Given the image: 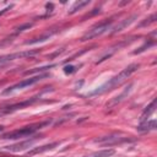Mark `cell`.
<instances>
[{"label": "cell", "mask_w": 157, "mask_h": 157, "mask_svg": "<svg viewBox=\"0 0 157 157\" xmlns=\"http://www.w3.org/2000/svg\"><path fill=\"white\" fill-rule=\"evenodd\" d=\"M140 67V64L139 63H132L130 65H128L125 69H123L118 75H115L114 77H112L108 82H105L104 85L97 87L96 90H93L92 92L88 93V96H97V94H102V93H105L113 88H115L117 86L121 85L124 81L128 80V77H130L135 71H137V69Z\"/></svg>", "instance_id": "6da1fadb"}, {"label": "cell", "mask_w": 157, "mask_h": 157, "mask_svg": "<svg viewBox=\"0 0 157 157\" xmlns=\"http://www.w3.org/2000/svg\"><path fill=\"white\" fill-rule=\"evenodd\" d=\"M48 123H40V124H37V125H31V126H25V128H21V129H17V130H13V131H9L6 134H4L1 136V139H5V140H16V139H20V137H27V136H31L33 135L38 128L43 126V125H47Z\"/></svg>", "instance_id": "7a4b0ae2"}, {"label": "cell", "mask_w": 157, "mask_h": 157, "mask_svg": "<svg viewBox=\"0 0 157 157\" xmlns=\"http://www.w3.org/2000/svg\"><path fill=\"white\" fill-rule=\"evenodd\" d=\"M112 23H113V20L109 18V20H105L96 26H93L91 29H88L82 37H81V42H86L88 39H93V38H97L99 36H102L103 33H105L108 29H110L112 27Z\"/></svg>", "instance_id": "3957f363"}, {"label": "cell", "mask_w": 157, "mask_h": 157, "mask_svg": "<svg viewBox=\"0 0 157 157\" xmlns=\"http://www.w3.org/2000/svg\"><path fill=\"white\" fill-rule=\"evenodd\" d=\"M48 76H49L48 74H37L36 76H32V77H29V78H25V80H22V81H20V82H17V83H15V85L7 87L6 90L2 91L1 94H2V96H6V94H9V93H12L13 91L26 88V87H28V86H32V85L39 82L40 80H43V78H45V77H48Z\"/></svg>", "instance_id": "277c9868"}, {"label": "cell", "mask_w": 157, "mask_h": 157, "mask_svg": "<svg viewBox=\"0 0 157 157\" xmlns=\"http://www.w3.org/2000/svg\"><path fill=\"white\" fill-rule=\"evenodd\" d=\"M135 139H132L131 136H125L121 134H110L107 136H102L94 140L96 144L103 145V146H114V145H120L124 142H130L134 141Z\"/></svg>", "instance_id": "5b68a950"}, {"label": "cell", "mask_w": 157, "mask_h": 157, "mask_svg": "<svg viewBox=\"0 0 157 157\" xmlns=\"http://www.w3.org/2000/svg\"><path fill=\"white\" fill-rule=\"evenodd\" d=\"M39 98H40V94H38V96H36V97H32V98H29V99H26V101H23V102H20V103H15V104H10V105H6V107H1V108H0V115L10 114V113L16 112V110H18V109L29 107V105H32L33 103H36Z\"/></svg>", "instance_id": "8992f818"}, {"label": "cell", "mask_w": 157, "mask_h": 157, "mask_svg": "<svg viewBox=\"0 0 157 157\" xmlns=\"http://www.w3.org/2000/svg\"><path fill=\"white\" fill-rule=\"evenodd\" d=\"M39 53V49H29V50H23V52H17V53H12V54H7V55H2L0 56V63L6 65L7 63L15 60V59H23V58H28L32 55H36Z\"/></svg>", "instance_id": "52a82bcc"}, {"label": "cell", "mask_w": 157, "mask_h": 157, "mask_svg": "<svg viewBox=\"0 0 157 157\" xmlns=\"http://www.w3.org/2000/svg\"><path fill=\"white\" fill-rule=\"evenodd\" d=\"M38 139V136H34L33 139H29V140H26V141H22V142H17V144H13V145H9V146H5L4 148L7 150V151H11V152H18V151H23L28 147H31Z\"/></svg>", "instance_id": "ba28073f"}, {"label": "cell", "mask_w": 157, "mask_h": 157, "mask_svg": "<svg viewBox=\"0 0 157 157\" xmlns=\"http://www.w3.org/2000/svg\"><path fill=\"white\" fill-rule=\"evenodd\" d=\"M131 87H132V83H129V86H128V87H125V88H124V91H123L119 96L113 97V98H112V99L105 104V107L110 109V108H114L115 105H118L119 103H121V102H123V101L129 96V93L131 92Z\"/></svg>", "instance_id": "9c48e42d"}, {"label": "cell", "mask_w": 157, "mask_h": 157, "mask_svg": "<svg viewBox=\"0 0 157 157\" xmlns=\"http://www.w3.org/2000/svg\"><path fill=\"white\" fill-rule=\"evenodd\" d=\"M56 146H59V142H50V144H47V145H43V146H39V147H34L33 150L28 151L27 155H28V156L40 155V153H43V152H47V151H50V150L55 148Z\"/></svg>", "instance_id": "30bf717a"}, {"label": "cell", "mask_w": 157, "mask_h": 157, "mask_svg": "<svg viewBox=\"0 0 157 157\" xmlns=\"http://www.w3.org/2000/svg\"><path fill=\"white\" fill-rule=\"evenodd\" d=\"M135 18H137V15H131L130 17H128V18H125V20H123L119 25H117L114 28H112V34H114V33H118V32H120L121 29H124L125 27H128V26H130L134 21H135Z\"/></svg>", "instance_id": "8fae6325"}, {"label": "cell", "mask_w": 157, "mask_h": 157, "mask_svg": "<svg viewBox=\"0 0 157 157\" xmlns=\"http://www.w3.org/2000/svg\"><path fill=\"white\" fill-rule=\"evenodd\" d=\"M156 128H157V121H156V119L145 120V121H142V123L137 126V131H140V132H146V131L155 130Z\"/></svg>", "instance_id": "7c38bea8"}, {"label": "cell", "mask_w": 157, "mask_h": 157, "mask_svg": "<svg viewBox=\"0 0 157 157\" xmlns=\"http://www.w3.org/2000/svg\"><path fill=\"white\" fill-rule=\"evenodd\" d=\"M156 102H157V99L155 98V99L144 109V112H142V114H141V117H140V121H141V123L145 121V120H147V118L155 112V109H156Z\"/></svg>", "instance_id": "4fadbf2b"}, {"label": "cell", "mask_w": 157, "mask_h": 157, "mask_svg": "<svg viewBox=\"0 0 157 157\" xmlns=\"http://www.w3.org/2000/svg\"><path fill=\"white\" fill-rule=\"evenodd\" d=\"M115 153V151L113 148H105V150H101V151H96L92 152L90 155H86L83 157H110Z\"/></svg>", "instance_id": "5bb4252c"}, {"label": "cell", "mask_w": 157, "mask_h": 157, "mask_svg": "<svg viewBox=\"0 0 157 157\" xmlns=\"http://www.w3.org/2000/svg\"><path fill=\"white\" fill-rule=\"evenodd\" d=\"M54 33H55V31H48V32H45L44 34H42V36H39V37H37V38H34V39H32V40H27L25 44H26V45H29V44H36V43L44 42V40L49 39Z\"/></svg>", "instance_id": "9a60e30c"}, {"label": "cell", "mask_w": 157, "mask_h": 157, "mask_svg": "<svg viewBox=\"0 0 157 157\" xmlns=\"http://www.w3.org/2000/svg\"><path fill=\"white\" fill-rule=\"evenodd\" d=\"M88 4H90V1H88V0H86V1H77V2H75V4H74V6L70 9L69 13H70V15H72V13H75L76 11H78L80 9H82L83 6H86V5H88Z\"/></svg>", "instance_id": "2e32d148"}, {"label": "cell", "mask_w": 157, "mask_h": 157, "mask_svg": "<svg viewBox=\"0 0 157 157\" xmlns=\"http://www.w3.org/2000/svg\"><path fill=\"white\" fill-rule=\"evenodd\" d=\"M55 66L54 64H50V65H47V66H42V67H36V69H31V70H27L25 71V75H32V74H36V72H42V71H45L47 69H50Z\"/></svg>", "instance_id": "e0dca14e"}, {"label": "cell", "mask_w": 157, "mask_h": 157, "mask_svg": "<svg viewBox=\"0 0 157 157\" xmlns=\"http://www.w3.org/2000/svg\"><path fill=\"white\" fill-rule=\"evenodd\" d=\"M155 39H150L148 42H145V44L142 45V47H140L137 50H135L134 52V54H140V53H142V52H145L146 49H148L150 47H152V45H155Z\"/></svg>", "instance_id": "ac0fdd59"}, {"label": "cell", "mask_w": 157, "mask_h": 157, "mask_svg": "<svg viewBox=\"0 0 157 157\" xmlns=\"http://www.w3.org/2000/svg\"><path fill=\"white\" fill-rule=\"evenodd\" d=\"M32 26H33V23H32V22L22 23V25H20V26L15 27V33H20V32H23V31H26V29H29Z\"/></svg>", "instance_id": "d6986e66"}, {"label": "cell", "mask_w": 157, "mask_h": 157, "mask_svg": "<svg viewBox=\"0 0 157 157\" xmlns=\"http://www.w3.org/2000/svg\"><path fill=\"white\" fill-rule=\"evenodd\" d=\"M156 18H157V15L156 13H152L148 18H146L145 21H142L140 25H139V27H145V26H148V25H151V23H153L155 21H156Z\"/></svg>", "instance_id": "ffe728a7"}, {"label": "cell", "mask_w": 157, "mask_h": 157, "mask_svg": "<svg viewBox=\"0 0 157 157\" xmlns=\"http://www.w3.org/2000/svg\"><path fill=\"white\" fill-rule=\"evenodd\" d=\"M78 67H80V66H74V65H65V66H64V72H65L66 75H71V74L76 72Z\"/></svg>", "instance_id": "44dd1931"}, {"label": "cell", "mask_w": 157, "mask_h": 157, "mask_svg": "<svg viewBox=\"0 0 157 157\" xmlns=\"http://www.w3.org/2000/svg\"><path fill=\"white\" fill-rule=\"evenodd\" d=\"M12 6H13V5H10V6H7V7H5V9H2V10L0 11V16H2V15H4L5 12H7V11H9L10 9H12Z\"/></svg>", "instance_id": "7402d4cb"}, {"label": "cell", "mask_w": 157, "mask_h": 157, "mask_svg": "<svg viewBox=\"0 0 157 157\" xmlns=\"http://www.w3.org/2000/svg\"><path fill=\"white\" fill-rule=\"evenodd\" d=\"M4 66H5V65H4V64H1V63H0V69H1V67H4Z\"/></svg>", "instance_id": "603a6c76"}]
</instances>
